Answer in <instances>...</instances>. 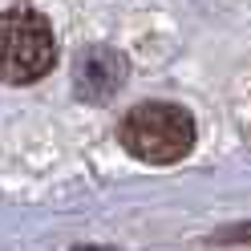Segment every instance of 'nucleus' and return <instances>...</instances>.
I'll use <instances>...</instances> for the list:
<instances>
[{"instance_id":"7ed1b4c3","label":"nucleus","mask_w":251,"mask_h":251,"mask_svg":"<svg viewBox=\"0 0 251 251\" xmlns=\"http://www.w3.org/2000/svg\"><path fill=\"white\" fill-rule=\"evenodd\" d=\"M126 81V57L109 45L85 49L73 65V89L81 101H109Z\"/></svg>"},{"instance_id":"f257e3e1","label":"nucleus","mask_w":251,"mask_h":251,"mask_svg":"<svg viewBox=\"0 0 251 251\" xmlns=\"http://www.w3.org/2000/svg\"><path fill=\"white\" fill-rule=\"evenodd\" d=\"M118 138L134 158L154 162V166H170L191 154L195 118L182 105H170V101H142L122 118Z\"/></svg>"},{"instance_id":"20e7f679","label":"nucleus","mask_w":251,"mask_h":251,"mask_svg":"<svg viewBox=\"0 0 251 251\" xmlns=\"http://www.w3.org/2000/svg\"><path fill=\"white\" fill-rule=\"evenodd\" d=\"M215 239H227V243H235V239H251V227H243V231H223V235H215Z\"/></svg>"},{"instance_id":"f03ea898","label":"nucleus","mask_w":251,"mask_h":251,"mask_svg":"<svg viewBox=\"0 0 251 251\" xmlns=\"http://www.w3.org/2000/svg\"><path fill=\"white\" fill-rule=\"evenodd\" d=\"M57 65V41L49 21L33 8L0 12V81L28 85Z\"/></svg>"}]
</instances>
